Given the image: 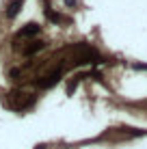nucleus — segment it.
Wrapping results in <instances>:
<instances>
[{
	"label": "nucleus",
	"instance_id": "1",
	"mask_svg": "<svg viewBox=\"0 0 147 149\" xmlns=\"http://www.w3.org/2000/svg\"><path fill=\"white\" fill-rule=\"evenodd\" d=\"M2 102L13 110H26L28 106H33L35 97L30 93H22V91H13V93H7L2 97Z\"/></svg>",
	"mask_w": 147,
	"mask_h": 149
}]
</instances>
